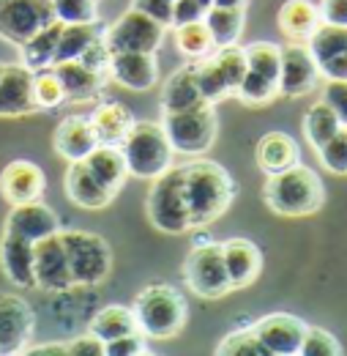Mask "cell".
<instances>
[{
    "instance_id": "46",
    "label": "cell",
    "mask_w": 347,
    "mask_h": 356,
    "mask_svg": "<svg viewBox=\"0 0 347 356\" xmlns=\"http://www.w3.org/2000/svg\"><path fill=\"white\" fill-rule=\"evenodd\" d=\"M323 102L339 115L342 127H347V80H325Z\"/></svg>"
},
{
    "instance_id": "49",
    "label": "cell",
    "mask_w": 347,
    "mask_h": 356,
    "mask_svg": "<svg viewBox=\"0 0 347 356\" xmlns=\"http://www.w3.org/2000/svg\"><path fill=\"white\" fill-rule=\"evenodd\" d=\"M134 8L148 14L151 19L162 22L164 28H173V3L170 0H131Z\"/></svg>"
},
{
    "instance_id": "28",
    "label": "cell",
    "mask_w": 347,
    "mask_h": 356,
    "mask_svg": "<svg viewBox=\"0 0 347 356\" xmlns=\"http://www.w3.org/2000/svg\"><path fill=\"white\" fill-rule=\"evenodd\" d=\"M52 69L66 90V102H87L99 96V90L107 80L104 74L87 69L83 60H63V63H55Z\"/></svg>"
},
{
    "instance_id": "1",
    "label": "cell",
    "mask_w": 347,
    "mask_h": 356,
    "mask_svg": "<svg viewBox=\"0 0 347 356\" xmlns=\"http://www.w3.org/2000/svg\"><path fill=\"white\" fill-rule=\"evenodd\" d=\"M183 186L192 230H203L230 209L235 200V181L214 159H194L183 165Z\"/></svg>"
},
{
    "instance_id": "55",
    "label": "cell",
    "mask_w": 347,
    "mask_h": 356,
    "mask_svg": "<svg viewBox=\"0 0 347 356\" xmlns=\"http://www.w3.org/2000/svg\"><path fill=\"white\" fill-rule=\"evenodd\" d=\"M0 72H3V63H0Z\"/></svg>"
},
{
    "instance_id": "9",
    "label": "cell",
    "mask_w": 347,
    "mask_h": 356,
    "mask_svg": "<svg viewBox=\"0 0 347 356\" xmlns=\"http://www.w3.org/2000/svg\"><path fill=\"white\" fill-rule=\"evenodd\" d=\"M164 33L167 28L162 22L129 6V11L101 31V42L110 52H156L164 42Z\"/></svg>"
},
{
    "instance_id": "32",
    "label": "cell",
    "mask_w": 347,
    "mask_h": 356,
    "mask_svg": "<svg viewBox=\"0 0 347 356\" xmlns=\"http://www.w3.org/2000/svg\"><path fill=\"white\" fill-rule=\"evenodd\" d=\"M90 332L99 334L104 343L107 340H115V337H124V334H131V332H139L137 329V318H134V310L131 307H124V305H110L104 310H99L90 321Z\"/></svg>"
},
{
    "instance_id": "39",
    "label": "cell",
    "mask_w": 347,
    "mask_h": 356,
    "mask_svg": "<svg viewBox=\"0 0 347 356\" xmlns=\"http://www.w3.org/2000/svg\"><path fill=\"white\" fill-rule=\"evenodd\" d=\"M217 354H221V356H271L268 354V348L262 346V340L257 337L255 326L230 332V334L217 346Z\"/></svg>"
},
{
    "instance_id": "25",
    "label": "cell",
    "mask_w": 347,
    "mask_h": 356,
    "mask_svg": "<svg viewBox=\"0 0 347 356\" xmlns=\"http://www.w3.org/2000/svg\"><path fill=\"white\" fill-rule=\"evenodd\" d=\"M200 104H205V96L197 86L194 60H189L164 80L162 113H183V110H192V107H200Z\"/></svg>"
},
{
    "instance_id": "44",
    "label": "cell",
    "mask_w": 347,
    "mask_h": 356,
    "mask_svg": "<svg viewBox=\"0 0 347 356\" xmlns=\"http://www.w3.org/2000/svg\"><path fill=\"white\" fill-rule=\"evenodd\" d=\"M342 346H339V340L331 334V332H325V329H320V326H306V334H304V343H301V356H342Z\"/></svg>"
},
{
    "instance_id": "20",
    "label": "cell",
    "mask_w": 347,
    "mask_h": 356,
    "mask_svg": "<svg viewBox=\"0 0 347 356\" xmlns=\"http://www.w3.org/2000/svg\"><path fill=\"white\" fill-rule=\"evenodd\" d=\"M36 258H33V241L6 233L0 238V268L6 280L17 288H36Z\"/></svg>"
},
{
    "instance_id": "5",
    "label": "cell",
    "mask_w": 347,
    "mask_h": 356,
    "mask_svg": "<svg viewBox=\"0 0 347 356\" xmlns=\"http://www.w3.org/2000/svg\"><path fill=\"white\" fill-rule=\"evenodd\" d=\"M145 211H148L151 225L162 233L180 236V233L192 230L189 206H186V186H183V165L170 168L167 173L153 178V186L145 200Z\"/></svg>"
},
{
    "instance_id": "53",
    "label": "cell",
    "mask_w": 347,
    "mask_h": 356,
    "mask_svg": "<svg viewBox=\"0 0 347 356\" xmlns=\"http://www.w3.org/2000/svg\"><path fill=\"white\" fill-rule=\"evenodd\" d=\"M249 0H214V6H224V8H246Z\"/></svg>"
},
{
    "instance_id": "34",
    "label": "cell",
    "mask_w": 347,
    "mask_h": 356,
    "mask_svg": "<svg viewBox=\"0 0 347 356\" xmlns=\"http://www.w3.org/2000/svg\"><path fill=\"white\" fill-rule=\"evenodd\" d=\"M342 129V121H339V115L320 99V102H314L309 110H306L304 115V137L309 140V145L312 148H320L323 143H328L334 134Z\"/></svg>"
},
{
    "instance_id": "24",
    "label": "cell",
    "mask_w": 347,
    "mask_h": 356,
    "mask_svg": "<svg viewBox=\"0 0 347 356\" xmlns=\"http://www.w3.org/2000/svg\"><path fill=\"white\" fill-rule=\"evenodd\" d=\"M255 159L265 176H276L301 162V148L287 132H268L257 140Z\"/></svg>"
},
{
    "instance_id": "4",
    "label": "cell",
    "mask_w": 347,
    "mask_h": 356,
    "mask_svg": "<svg viewBox=\"0 0 347 356\" xmlns=\"http://www.w3.org/2000/svg\"><path fill=\"white\" fill-rule=\"evenodd\" d=\"M129 165V176L153 181L173 168V145L162 121H134V127L121 143Z\"/></svg>"
},
{
    "instance_id": "51",
    "label": "cell",
    "mask_w": 347,
    "mask_h": 356,
    "mask_svg": "<svg viewBox=\"0 0 347 356\" xmlns=\"http://www.w3.org/2000/svg\"><path fill=\"white\" fill-rule=\"evenodd\" d=\"M320 17L328 25L347 28V0H320Z\"/></svg>"
},
{
    "instance_id": "18",
    "label": "cell",
    "mask_w": 347,
    "mask_h": 356,
    "mask_svg": "<svg viewBox=\"0 0 347 356\" xmlns=\"http://www.w3.org/2000/svg\"><path fill=\"white\" fill-rule=\"evenodd\" d=\"M6 233H17L28 241H42L46 236H55L60 230V220L58 214L42 203V200H31V203H19V206H11L8 217H6Z\"/></svg>"
},
{
    "instance_id": "17",
    "label": "cell",
    "mask_w": 347,
    "mask_h": 356,
    "mask_svg": "<svg viewBox=\"0 0 347 356\" xmlns=\"http://www.w3.org/2000/svg\"><path fill=\"white\" fill-rule=\"evenodd\" d=\"M44 189H46V176H44V170L36 162L14 159L0 173V197L8 206L42 200Z\"/></svg>"
},
{
    "instance_id": "7",
    "label": "cell",
    "mask_w": 347,
    "mask_h": 356,
    "mask_svg": "<svg viewBox=\"0 0 347 356\" xmlns=\"http://www.w3.org/2000/svg\"><path fill=\"white\" fill-rule=\"evenodd\" d=\"M60 241L66 247V258H69L74 285H99L110 277L112 250L99 233L80 230V227L60 230Z\"/></svg>"
},
{
    "instance_id": "41",
    "label": "cell",
    "mask_w": 347,
    "mask_h": 356,
    "mask_svg": "<svg viewBox=\"0 0 347 356\" xmlns=\"http://www.w3.org/2000/svg\"><path fill=\"white\" fill-rule=\"evenodd\" d=\"M194 74H197V86H200V90H203L205 102L217 104V102H221L224 96H230V88H227L224 77L219 74L217 63H214L211 55L194 60Z\"/></svg>"
},
{
    "instance_id": "54",
    "label": "cell",
    "mask_w": 347,
    "mask_h": 356,
    "mask_svg": "<svg viewBox=\"0 0 347 356\" xmlns=\"http://www.w3.org/2000/svg\"><path fill=\"white\" fill-rule=\"evenodd\" d=\"M200 6H203V8H211V6H214V0H200Z\"/></svg>"
},
{
    "instance_id": "26",
    "label": "cell",
    "mask_w": 347,
    "mask_h": 356,
    "mask_svg": "<svg viewBox=\"0 0 347 356\" xmlns=\"http://www.w3.org/2000/svg\"><path fill=\"white\" fill-rule=\"evenodd\" d=\"M90 173L101 181V186L112 195H118L129 178V165H126V156L121 151V145H107V143H99L85 159Z\"/></svg>"
},
{
    "instance_id": "50",
    "label": "cell",
    "mask_w": 347,
    "mask_h": 356,
    "mask_svg": "<svg viewBox=\"0 0 347 356\" xmlns=\"http://www.w3.org/2000/svg\"><path fill=\"white\" fill-rule=\"evenodd\" d=\"M203 14H205V8L200 6V0H173V28L203 19Z\"/></svg>"
},
{
    "instance_id": "27",
    "label": "cell",
    "mask_w": 347,
    "mask_h": 356,
    "mask_svg": "<svg viewBox=\"0 0 347 356\" xmlns=\"http://www.w3.org/2000/svg\"><path fill=\"white\" fill-rule=\"evenodd\" d=\"M90 124H93V132L99 137V143H107V145H121L124 137L129 134V129L134 127V118H131V110L124 107L121 102H99L93 110H90Z\"/></svg>"
},
{
    "instance_id": "29",
    "label": "cell",
    "mask_w": 347,
    "mask_h": 356,
    "mask_svg": "<svg viewBox=\"0 0 347 356\" xmlns=\"http://www.w3.org/2000/svg\"><path fill=\"white\" fill-rule=\"evenodd\" d=\"M276 22H279V31L290 42H301V39H309L317 31L323 17H320V6L312 3V0H285V6L279 8Z\"/></svg>"
},
{
    "instance_id": "33",
    "label": "cell",
    "mask_w": 347,
    "mask_h": 356,
    "mask_svg": "<svg viewBox=\"0 0 347 356\" xmlns=\"http://www.w3.org/2000/svg\"><path fill=\"white\" fill-rule=\"evenodd\" d=\"M175 49L189 58V60H197V58H205L211 55L217 44H214V36L205 25V19H194V22H186V25H175Z\"/></svg>"
},
{
    "instance_id": "47",
    "label": "cell",
    "mask_w": 347,
    "mask_h": 356,
    "mask_svg": "<svg viewBox=\"0 0 347 356\" xmlns=\"http://www.w3.org/2000/svg\"><path fill=\"white\" fill-rule=\"evenodd\" d=\"M110 58H112V52L107 49V44H104V42H101V36H99V39L87 47L77 60H83L87 69H93V72H99V74L110 77Z\"/></svg>"
},
{
    "instance_id": "23",
    "label": "cell",
    "mask_w": 347,
    "mask_h": 356,
    "mask_svg": "<svg viewBox=\"0 0 347 356\" xmlns=\"http://www.w3.org/2000/svg\"><path fill=\"white\" fill-rule=\"evenodd\" d=\"M52 145H55L58 156H63L66 162H83L99 145V137L93 132V124L87 115H69L58 124Z\"/></svg>"
},
{
    "instance_id": "37",
    "label": "cell",
    "mask_w": 347,
    "mask_h": 356,
    "mask_svg": "<svg viewBox=\"0 0 347 356\" xmlns=\"http://www.w3.org/2000/svg\"><path fill=\"white\" fill-rule=\"evenodd\" d=\"M246 52V66L249 72H257L268 80L279 83V72H282V47L273 42H252L244 47Z\"/></svg>"
},
{
    "instance_id": "3",
    "label": "cell",
    "mask_w": 347,
    "mask_h": 356,
    "mask_svg": "<svg viewBox=\"0 0 347 356\" xmlns=\"http://www.w3.org/2000/svg\"><path fill=\"white\" fill-rule=\"evenodd\" d=\"M131 310L137 318V329L153 340H170L175 334H180L189 321V305L183 293L164 282H153L142 288Z\"/></svg>"
},
{
    "instance_id": "15",
    "label": "cell",
    "mask_w": 347,
    "mask_h": 356,
    "mask_svg": "<svg viewBox=\"0 0 347 356\" xmlns=\"http://www.w3.org/2000/svg\"><path fill=\"white\" fill-rule=\"evenodd\" d=\"M39 113L33 99V72L22 63H3L0 72V118H22Z\"/></svg>"
},
{
    "instance_id": "40",
    "label": "cell",
    "mask_w": 347,
    "mask_h": 356,
    "mask_svg": "<svg viewBox=\"0 0 347 356\" xmlns=\"http://www.w3.org/2000/svg\"><path fill=\"white\" fill-rule=\"evenodd\" d=\"M33 99H36L39 110H58L66 102V90H63L52 66L42 69V72H33Z\"/></svg>"
},
{
    "instance_id": "14",
    "label": "cell",
    "mask_w": 347,
    "mask_h": 356,
    "mask_svg": "<svg viewBox=\"0 0 347 356\" xmlns=\"http://www.w3.org/2000/svg\"><path fill=\"white\" fill-rule=\"evenodd\" d=\"M33 258H36V266H33L36 268V288L52 291V293H63V291L74 288L66 247L60 241V230L33 244Z\"/></svg>"
},
{
    "instance_id": "11",
    "label": "cell",
    "mask_w": 347,
    "mask_h": 356,
    "mask_svg": "<svg viewBox=\"0 0 347 356\" xmlns=\"http://www.w3.org/2000/svg\"><path fill=\"white\" fill-rule=\"evenodd\" d=\"M36 315L17 293H0V354H22L33 337Z\"/></svg>"
},
{
    "instance_id": "30",
    "label": "cell",
    "mask_w": 347,
    "mask_h": 356,
    "mask_svg": "<svg viewBox=\"0 0 347 356\" xmlns=\"http://www.w3.org/2000/svg\"><path fill=\"white\" fill-rule=\"evenodd\" d=\"M60 31H63V22H60V19H55L52 25H46V28H44V31H39L33 39H28L25 44L19 47L22 66H28L31 72L49 69V66L55 63V49H58Z\"/></svg>"
},
{
    "instance_id": "52",
    "label": "cell",
    "mask_w": 347,
    "mask_h": 356,
    "mask_svg": "<svg viewBox=\"0 0 347 356\" xmlns=\"http://www.w3.org/2000/svg\"><path fill=\"white\" fill-rule=\"evenodd\" d=\"M25 356H66L69 351H66V343H44V346H28L25 351H22Z\"/></svg>"
},
{
    "instance_id": "21",
    "label": "cell",
    "mask_w": 347,
    "mask_h": 356,
    "mask_svg": "<svg viewBox=\"0 0 347 356\" xmlns=\"http://www.w3.org/2000/svg\"><path fill=\"white\" fill-rule=\"evenodd\" d=\"M221 252H224V266H227V277L232 291L249 288L262 271V252L260 247L249 238H227L221 241Z\"/></svg>"
},
{
    "instance_id": "35",
    "label": "cell",
    "mask_w": 347,
    "mask_h": 356,
    "mask_svg": "<svg viewBox=\"0 0 347 356\" xmlns=\"http://www.w3.org/2000/svg\"><path fill=\"white\" fill-rule=\"evenodd\" d=\"M101 36L99 22H83V25H63L60 39H58V49H55V63L63 60H77L87 47L93 44ZM52 63V66H55Z\"/></svg>"
},
{
    "instance_id": "45",
    "label": "cell",
    "mask_w": 347,
    "mask_h": 356,
    "mask_svg": "<svg viewBox=\"0 0 347 356\" xmlns=\"http://www.w3.org/2000/svg\"><path fill=\"white\" fill-rule=\"evenodd\" d=\"M139 354H151L145 348V334L142 332H131L124 337H115V340H107L104 343V356H139Z\"/></svg>"
},
{
    "instance_id": "19",
    "label": "cell",
    "mask_w": 347,
    "mask_h": 356,
    "mask_svg": "<svg viewBox=\"0 0 347 356\" xmlns=\"http://www.w3.org/2000/svg\"><path fill=\"white\" fill-rule=\"evenodd\" d=\"M156 52H112L110 58V80L129 90H151L159 80Z\"/></svg>"
},
{
    "instance_id": "12",
    "label": "cell",
    "mask_w": 347,
    "mask_h": 356,
    "mask_svg": "<svg viewBox=\"0 0 347 356\" xmlns=\"http://www.w3.org/2000/svg\"><path fill=\"white\" fill-rule=\"evenodd\" d=\"M306 47L325 80H347V28L320 22Z\"/></svg>"
},
{
    "instance_id": "16",
    "label": "cell",
    "mask_w": 347,
    "mask_h": 356,
    "mask_svg": "<svg viewBox=\"0 0 347 356\" xmlns=\"http://www.w3.org/2000/svg\"><path fill=\"white\" fill-rule=\"evenodd\" d=\"M255 332L271 356H293L301 351L306 323L290 312H271L255 323Z\"/></svg>"
},
{
    "instance_id": "36",
    "label": "cell",
    "mask_w": 347,
    "mask_h": 356,
    "mask_svg": "<svg viewBox=\"0 0 347 356\" xmlns=\"http://www.w3.org/2000/svg\"><path fill=\"white\" fill-rule=\"evenodd\" d=\"M211 58H214V63H217L219 74L224 77V83H227V88H230V96H235V90L241 86V80L246 77V52H244V47L238 44H230V47H217L214 52H211Z\"/></svg>"
},
{
    "instance_id": "43",
    "label": "cell",
    "mask_w": 347,
    "mask_h": 356,
    "mask_svg": "<svg viewBox=\"0 0 347 356\" xmlns=\"http://www.w3.org/2000/svg\"><path fill=\"white\" fill-rule=\"evenodd\" d=\"M55 17L63 25L99 22V0H52Z\"/></svg>"
},
{
    "instance_id": "22",
    "label": "cell",
    "mask_w": 347,
    "mask_h": 356,
    "mask_svg": "<svg viewBox=\"0 0 347 356\" xmlns=\"http://www.w3.org/2000/svg\"><path fill=\"white\" fill-rule=\"evenodd\" d=\"M63 186H66V197L85 211H101L115 200V195L101 186V181L90 173L85 162H69Z\"/></svg>"
},
{
    "instance_id": "31",
    "label": "cell",
    "mask_w": 347,
    "mask_h": 356,
    "mask_svg": "<svg viewBox=\"0 0 347 356\" xmlns=\"http://www.w3.org/2000/svg\"><path fill=\"white\" fill-rule=\"evenodd\" d=\"M203 19H205V25H208V31H211L217 47L238 44V39L244 33V25H246V8L211 6V8H205Z\"/></svg>"
},
{
    "instance_id": "56",
    "label": "cell",
    "mask_w": 347,
    "mask_h": 356,
    "mask_svg": "<svg viewBox=\"0 0 347 356\" xmlns=\"http://www.w3.org/2000/svg\"><path fill=\"white\" fill-rule=\"evenodd\" d=\"M170 3H173V0H170Z\"/></svg>"
},
{
    "instance_id": "8",
    "label": "cell",
    "mask_w": 347,
    "mask_h": 356,
    "mask_svg": "<svg viewBox=\"0 0 347 356\" xmlns=\"http://www.w3.org/2000/svg\"><path fill=\"white\" fill-rule=\"evenodd\" d=\"M183 277L186 285L200 296V299H221L232 291L227 266H224V252L219 241H194L183 261Z\"/></svg>"
},
{
    "instance_id": "42",
    "label": "cell",
    "mask_w": 347,
    "mask_h": 356,
    "mask_svg": "<svg viewBox=\"0 0 347 356\" xmlns=\"http://www.w3.org/2000/svg\"><path fill=\"white\" fill-rule=\"evenodd\" d=\"M320 165L328 170V173H337V176H347V127H342L339 132L334 134L328 143H323L320 148H314Z\"/></svg>"
},
{
    "instance_id": "6",
    "label": "cell",
    "mask_w": 347,
    "mask_h": 356,
    "mask_svg": "<svg viewBox=\"0 0 347 356\" xmlns=\"http://www.w3.org/2000/svg\"><path fill=\"white\" fill-rule=\"evenodd\" d=\"M162 127L170 137L175 154H186V156H200L205 154L219 134V115L217 107L211 102L183 110V113H164L162 115Z\"/></svg>"
},
{
    "instance_id": "10",
    "label": "cell",
    "mask_w": 347,
    "mask_h": 356,
    "mask_svg": "<svg viewBox=\"0 0 347 356\" xmlns=\"http://www.w3.org/2000/svg\"><path fill=\"white\" fill-rule=\"evenodd\" d=\"M55 19L52 0H0V39L17 49Z\"/></svg>"
},
{
    "instance_id": "48",
    "label": "cell",
    "mask_w": 347,
    "mask_h": 356,
    "mask_svg": "<svg viewBox=\"0 0 347 356\" xmlns=\"http://www.w3.org/2000/svg\"><path fill=\"white\" fill-rule=\"evenodd\" d=\"M66 351L69 356H104V340L87 329L85 334L66 343Z\"/></svg>"
},
{
    "instance_id": "2",
    "label": "cell",
    "mask_w": 347,
    "mask_h": 356,
    "mask_svg": "<svg viewBox=\"0 0 347 356\" xmlns=\"http://www.w3.org/2000/svg\"><path fill=\"white\" fill-rule=\"evenodd\" d=\"M262 200L279 217H309L323 209L325 186L312 168L298 162L285 173L268 176L262 186Z\"/></svg>"
},
{
    "instance_id": "38",
    "label": "cell",
    "mask_w": 347,
    "mask_h": 356,
    "mask_svg": "<svg viewBox=\"0 0 347 356\" xmlns=\"http://www.w3.org/2000/svg\"><path fill=\"white\" fill-rule=\"evenodd\" d=\"M276 96H279V83L262 77L257 72H249V69H246V77L241 80L238 90H235V99L244 102L246 107H265Z\"/></svg>"
},
{
    "instance_id": "13",
    "label": "cell",
    "mask_w": 347,
    "mask_h": 356,
    "mask_svg": "<svg viewBox=\"0 0 347 356\" xmlns=\"http://www.w3.org/2000/svg\"><path fill=\"white\" fill-rule=\"evenodd\" d=\"M320 83V69L306 44L290 42L282 47V72H279V96L301 99L309 96Z\"/></svg>"
}]
</instances>
